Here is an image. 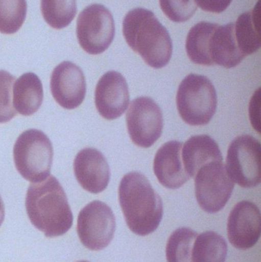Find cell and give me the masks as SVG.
Segmentation results:
<instances>
[{
	"label": "cell",
	"mask_w": 261,
	"mask_h": 262,
	"mask_svg": "<svg viewBox=\"0 0 261 262\" xmlns=\"http://www.w3.org/2000/svg\"><path fill=\"white\" fill-rule=\"evenodd\" d=\"M116 230L112 209L101 201L84 206L78 217L77 232L83 246L91 251H101L111 243Z\"/></svg>",
	"instance_id": "9c48e42d"
},
{
	"label": "cell",
	"mask_w": 261,
	"mask_h": 262,
	"mask_svg": "<svg viewBox=\"0 0 261 262\" xmlns=\"http://www.w3.org/2000/svg\"><path fill=\"white\" fill-rule=\"evenodd\" d=\"M78 262H89V261H78Z\"/></svg>",
	"instance_id": "f546056e"
},
{
	"label": "cell",
	"mask_w": 261,
	"mask_h": 262,
	"mask_svg": "<svg viewBox=\"0 0 261 262\" xmlns=\"http://www.w3.org/2000/svg\"><path fill=\"white\" fill-rule=\"evenodd\" d=\"M182 143L176 140L162 145L155 156L153 171L161 185L179 189L189 180L182 159Z\"/></svg>",
	"instance_id": "9a60e30c"
},
{
	"label": "cell",
	"mask_w": 261,
	"mask_h": 262,
	"mask_svg": "<svg viewBox=\"0 0 261 262\" xmlns=\"http://www.w3.org/2000/svg\"><path fill=\"white\" fill-rule=\"evenodd\" d=\"M26 208L32 225L49 238L64 235L73 225V214L67 195L53 176L30 184Z\"/></svg>",
	"instance_id": "6da1fadb"
},
{
	"label": "cell",
	"mask_w": 261,
	"mask_h": 262,
	"mask_svg": "<svg viewBox=\"0 0 261 262\" xmlns=\"http://www.w3.org/2000/svg\"><path fill=\"white\" fill-rule=\"evenodd\" d=\"M44 21L55 29H62L72 23L77 14L76 0H41Z\"/></svg>",
	"instance_id": "7402d4cb"
},
{
	"label": "cell",
	"mask_w": 261,
	"mask_h": 262,
	"mask_svg": "<svg viewBox=\"0 0 261 262\" xmlns=\"http://www.w3.org/2000/svg\"><path fill=\"white\" fill-rule=\"evenodd\" d=\"M232 0H195L196 6L205 12L222 13L225 12Z\"/></svg>",
	"instance_id": "4316f807"
},
{
	"label": "cell",
	"mask_w": 261,
	"mask_h": 262,
	"mask_svg": "<svg viewBox=\"0 0 261 262\" xmlns=\"http://www.w3.org/2000/svg\"><path fill=\"white\" fill-rule=\"evenodd\" d=\"M194 178L196 200L200 207L208 213L222 210L231 198L234 187L223 162L207 163Z\"/></svg>",
	"instance_id": "ba28073f"
},
{
	"label": "cell",
	"mask_w": 261,
	"mask_h": 262,
	"mask_svg": "<svg viewBox=\"0 0 261 262\" xmlns=\"http://www.w3.org/2000/svg\"><path fill=\"white\" fill-rule=\"evenodd\" d=\"M13 106L23 116H30L39 110L42 104V84L35 74L28 72L14 83Z\"/></svg>",
	"instance_id": "ac0fdd59"
},
{
	"label": "cell",
	"mask_w": 261,
	"mask_h": 262,
	"mask_svg": "<svg viewBox=\"0 0 261 262\" xmlns=\"http://www.w3.org/2000/svg\"><path fill=\"white\" fill-rule=\"evenodd\" d=\"M234 36L238 46L245 57L260 48V0L250 12H244L234 23Z\"/></svg>",
	"instance_id": "d6986e66"
},
{
	"label": "cell",
	"mask_w": 261,
	"mask_h": 262,
	"mask_svg": "<svg viewBox=\"0 0 261 262\" xmlns=\"http://www.w3.org/2000/svg\"><path fill=\"white\" fill-rule=\"evenodd\" d=\"M76 34L80 46L87 53L94 55L103 53L114 38L113 15L103 5L87 6L78 15Z\"/></svg>",
	"instance_id": "8992f818"
},
{
	"label": "cell",
	"mask_w": 261,
	"mask_h": 262,
	"mask_svg": "<svg viewBox=\"0 0 261 262\" xmlns=\"http://www.w3.org/2000/svg\"><path fill=\"white\" fill-rule=\"evenodd\" d=\"M161 9L174 23L188 21L197 10L195 0H159Z\"/></svg>",
	"instance_id": "484cf974"
},
{
	"label": "cell",
	"mask_w": 261,
	"mask_h": 262,
	"mask_svg": "<svg viewBox=\"0 0 261 262\" xmlns=\"http://www.w3.org/2000/svg\"><path fill=\"white\" fill-rule=\"evenodd\" d=\"M217 103L215 86L203 75L190 74L179 84L176 95L178 112L189 125L208 124L216 114Z\"/></svg>",
	"instance_id": "277c9868"
},
{
	"label": "cell",
	"mask_w": 261,
	"mask_h": 262,
	"mask_svg": "<svg viewBox=\"0 0 261 262\" xmlns=\"http://www.w3.org/2000/svg\"><path fill=\"white\" fill-rule=\"evenodd\" d=\"M228 246L222 235L214 232L198 235L192 252L193 262H225Z\"/></svg>",
	"instance_id": "ffe728a7"
},
{
	"label": "cell",
	"mask_w": 261,
	"mask_h": 262,
	"mask_svg": "<svg viewBox=\"0 0 261 262\" xmlns=\"http://www.w3.org/2000/svg\"><path fill=\"white\" fill-rule=\"evenodd\" d=\"M182 159L190 178H194L200 168L207 163L223 162L219 145L208 135L190 137L182 148Z\"/></svg>",
	"instance_id": "e0dca14e"
},
{
	"label": "cell",
	"mask_w": 261,
	"mask_h": 262,
	"mask_svg": "<svg viewBox=\"0 0 261 262\" xmlns=\"http://www.w3.org/2000/svg\"><path fill=\"white\" fill-rule=\"evenodd\" d=\"M208 52L213 66L226 69L236 67L245 59L234 36V23L225 26L216 25L208 40Z\"/></svg>",
	"instance_id": "2e32d148"
},
{
	"label": "cell",
	"mask_w": 261,
	"mask_h": 262,
	"mask_svg": "<svg viewBox=\"0 0 261 262\" xmlns=\"http://www.w3.org/2000/svg\"><path fill=\"white\" fill-rule=\"evenodd\" d=\"M123 34L128 46L150 67L162 69L170 62L171 37L151 11L144 8L130 10L123 21Z\"/></svg>",
	"instance_id": "3957f363"
},
{
	"label": "cell",
	"mask_w": 261,
	"mask_h": 262,
	"mask_svg": "<svg viewBox=\"0 0 261 262\" xmlns=\"http://www.w3.org/2000/svg\"><path fill=\"white\" fill-rule=\"evenodd\" d=\"M120 205L129 229L146 236L159 227L163 215L162 199L140 172L126 174L118 189Z\"/></svg>",
	"instance_id": "7a4b0ae2"
},
{
	"label": "cell",
	"mask_w": 261,
	"mask_h": 262,
	"mask_svg": "<svg viewBox=\"0 0 261 262\" xmlns=\"http://www.w3.org/2000/svg\"><path fill=\"white\" fill-rule=\"evenodd\" d=\"M53 156L52 142L36 129L21 133L14 145L15 168L23 178L32 183L44 181L49 177Z\"/></svg>",
	"instance_id": "5b68a950"
},
{
	"label": "cell",
	"mask_w": 261,
	"mask_h": 262,
	"mask_svg": "<svg viewBox=\"0 0 261 262\" xmlns=\"http://www.w3.org/2000/svg\"><path fill=\"white\" fill-rule=\"evenodd\" d=\"M50 85L54 99L63 108H77L85 98V77L81 68L70 61H63L56 66Z\"/></svg>",
	"instance_id": "8fae6325"
},
{
	"label": "cell",
	"mask_w": 261,
	"mask_h": 262,
	"mask_svg": "<svg viewBox=\"0 0 261 262\" xmlns=\"http://www.w3.org/2000/svg\"><path fill=\"white\" fill-rule=\"evenodd\" d=\"M74 171L84 190L97 194L107 189L110 170L105 157L94 148L81 149L74 161Z\"/></svg>",
	"instance_id": "5bb4252c"
},
{
	"label": "cell",
	"mask_w": 261,
	"mask_h": 262,
	"mask_svg": "<svg viewBox=\"0 0 261 262\" xmlns=\"http://www.w3.org/2000/svg\"><path fill=\"white\" fill-rule=\"evenodd\" d=\"M26 0H0V32L11 35L18 32L26 18Z\"/></svg>",
	"instance_id": "cb8c5ba5"
},
{
	"label": "cell",
	"mask_w": 261,
	"mask_h": 262,
	"mask_svg": "<svg viewBox=\"0 0 261 262\" xmlns=\"http://www.w3.org/2000/svg\"><path fill=\"white\" fill-rule=\"evenodd\" d=\"M5 219V206L3 200L0 196V226L3 224Z\"/></svg>",
	"instance_id": "f1b7e54d"
},
{
	"label": "cell",
	"mask_w": 261,
	"mask_h": 262,
	"mask_svg": "<svg viewBox=\"0 0 261 262\" xmlns=\"http://www.w3.org/2000/svg\"><path fill=\"white\" fill-rule=\"evenodd\" d=\"M216 23L201 21L190 29L185 41V49L189 59L195 64L211 66L208 46L210 35Z\"/></svg>",
	"instance_id": "44dd1931"
},
{
	"label": "cell",
	"mask_w": 261,
	"mask_h": 262,
	"mask_svg": "<svg viewBox=\"0 0 261 262\" xmlns=\"http://www.w3.org/2000/svg\"><path fill=\"white\" fill-rule=\"evenodd\" d=\"M197 236V232L188 228H179L173 232L167 241V261L193 262V246Z\"/></svg>",
	"instance_id": "603a6c76"
},
{
	"label": "cell",
	"mask_w": 261,
	"mask_h": 262,
	"mask_svg": "<svg viewBox=\"0 0 261 262\" xmlns=\"http://www.w3.org/2000/svg\"><path fill=\"white\" fill-rule=\"evenodd\" d=\"M15 81V76L6 71L0 70V124L9 122L16 116L12 98Z\"/></svg>",
	"instance_id": "d4e9b609"
},
{
	"label": "cell",
	"mask_w": 261,
	"mask_h": 262,
	"mask_svg": "<svg viewBox=\"0 0 261 262\" xmlns=\"http://www.w3.org/2000/svg\"><path fill=\"white\" fill-rule=\"evenodd\" d=\"M260 212L254 203L242 201L230 212L228 237L236 249L247 250L254 247L260 237Z\"/></svg>",
	"instance_id": "7c38bea8"
},
{
	"label": "cell",
	"mask_w": 261,
	"mask_h": 262,
	"mask_svg": "<svg viewBox=\"0 0 261 262\" xmlns=\"http://www.w3.org/2000/svg\"><path fill=\"white\" fill-rule=\"evenodd\" d=\"M260 89L253 95L249 104V115L253 127L260 133Z\"/></svg>",
	"instance_id": "83f0119b"
},
{
	"label": "cell",
	"mask_w": 261,
	"mask_h": 262,
	"mask_svg": "<svg viewBox=\"0 0 261 262\" xmlns=\"http://www.w3.org/2000/svg\"><path fill=\"white\" fill-rule=\"evenodd\" d=\"M260 141L252 136H239L230 143L225 168L234 183L255 187L260 183Z\"/></svg>",
	"instance_id": "52a82bcc"
},
{
	"label": "cell",
	"mask_w": 261,
	"mask_h": 262,
	"mask_svg": "<svg viewBox=\"0 0 261 262\" xmlns=\"http://www.w3.org/2000/svg\"><path fill=\"white\" fill-rule=\"evenodd\" d=\"M126 120L129 135L136 146L150 147L162 134L163 128L162 111L148 97H139L130 103Z\"/></svg>",
	"instance_id": "30bf717a"
},
{
	"label": "cell",
	"mask_w": 261,
	"mask_h": 262,
	"mask_svg": "<svg viewBox=\"0 0 261 262\" xmlns=\"http://www.w3.org/2000/svg\"><path fill=\"white\" fill-rule=\"evenodd\" d=\"M95 105L101 116L111 121L122 116L128 107V85L121 73L110 71L104 74L95 89Z\"/></svg>",
	"instance_id": "4fadbf2b"
}]
</instances>
